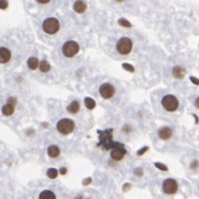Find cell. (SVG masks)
Returning a JSON list of instances; mask_svg holds the SVG:
<instances>
[{"instance_id": "24", "label": "cell", "mask_w": 199, "mask_h": 199, "mask_svg": "<svg viewBox=\"0 0 199 199\" xmlns=\"http://www.w3.org/2000/svg\"><path fill=\"white\" fill-rule=\"evenodd\" d=\"M147 150H148V147H145V148H142V149L139 150V151L137 152V155H138V156H141L142 154H145V152H146Z\"/></svg>"}, {"instance_id": "17", "label": "cell", "mask_w": 199, "mask_h": 199, "mask_svg": "<svg viewBox=\"0 0 199 199\" xmlns=\"http://www.w3.org/2000/svg\"><path fill=\"white\" fill-rule=\"evenodd\" d=\"M15 111V108H14V106L10 105V103H7L2 107V114L5 116H10V115L14 114Z\"/></svg>"}, {"instance_id": "6", "label": "cell", "mask_w": 199, "mask_h": 199, "mask_svg": "<svg viewBox=\"0 0 199 199\" xmlns=\"http://www.w3.org/2000/svg\"><path fill=\"white\" fill-rule=\"evenodd\" d=\"M99 94L103 99H110V98L115 95L114 86H112L111 84H108V82L103 84L99 88Z\"/></svg>"}, {"instance_id": "8", "label": "cell", "mask_w": 199, "mask_h": 199, "mask_svg": "<svg viewBox=\"0 0 199 199\" xmlns=\"http://www.w3.org/2000/svg\"><path fill=\"white\" fill-rule=\"evenodd\" d=\"M125 155H126V149L123 148V147H117V148H114L111 150V155L110 156H111V159L119 161L125 157Z\"/></svg>"}, {"instance_id": "15", "label": "cell", "mask_w": 199, "mask_h": 199, "mask_svg": "<svg viewBox=\"0 0 199 199\" xmlns=\"http://www.w3.org/2000/svg\"><path fill=\"white\" fill-rule=\"evenodd\" d=\"M39 199H56V195L51 190H44L39 195Z\"/></svg>"}, {"instance_id": "7", "label": "cell", "mask_w": 199, "mask_h": 199, "mask_svg": "<svg viewBox=\"0 0 199 199\" xmlns=\"http://www.w3.org/2000/svg\"><path fill=\"white\" fill-rule=\"evenodd\" d=\"M178 189V185L174 179H166L162 182V190L167 195H174Z\"/></svg>"}, {"instance_id": "26", "label": "cell", "mask_w": 199, "mask_h": 199, "mask_svg": "<svg viewBox=\"0 0 199 199\" xmlns=\"http://www.w3.org/2000/svg\"><path fill=\"white\" fill-rule=\"evenodd\" d=\"M190 80L193 82V84H196V85H199V79H197V78H193V77H190Z\"/></svg>"}, {"instance_id": "25", "label": "cell", "mask_w": 199, "mask_h": 199, "mask_svg": "<svg viewBox=\"0 0 199 199\" xmlns=\"http://www.w3.org/2000/svg\"><path fill=\"white\" fill-rule=\"evenodd\" d=\"M135 175H137V176H142V169H139V168L135 169Z\"/></svg>"}, {"instance_id": "4", "label": "cell", "mask_w": 199, "mask_h": 199, "mask_svg": "<svg viewBox=\"0 0 199 199\" xmlns=\"http://www.w3.org/2000/svg\"><path fill=\"white\" fill-rule=\"evenodd\" d=\"M117 51L120 55H128L132 49V41L128 37H123L118 40L117 45H116Z\"/></svg>"}, {"instance_id": "19", "label": "cell", "mask_w": 199, "mask_h": 199, "mask_svg": "<svg viewBox=\"0 0 199 199\" xmlns=\"http://www.w3.org/2000/svg\"><path fill=\"white\" fill-rule=\"evenodd\" d=\"M85 105L88 109H94L95 107H96V101H95L92 98H89V97H88V98L85 99Z\"/></svg>"}, {"instance_id": "29", "label": "cell", "mask_w": 199, "mask_h": 199, "mask_svg": "<svg viewBox=\"0 0 199 199\" xmlns=\"http://www.w3.org/2000/svg\"><path fill=\"white\" fill-rule=\"evenodd\" d=\"M39 3H48L50 1V0H37Z\"/></svg>"}, {"instance_id": "1", "label": "cell", "mask_w": 199, "mask_h": 199, "mask_svg": "<svg viewBox=\"0 0 199 199\" xmlns=\"http://www.w3.org/2000/svg\"><path fill=\"white\" fill-rule=\"evenodd\" d=\"M75 129V123L69 118H64L60 119L57 123V130L62 135H69Z\"/></svg>"}, {"instance_id": "23", "label": "cell", "mask_w": 199, "mask_h": 199, "mask_svg": "<svg viewBox=\"0 0 199 199\" xmlns=\"http://www.w3.org/2000/svg\"><path fill=\"white\" fill-rule=\"evenodd\" d=\"M16 103H17V100H16L15 98H12V97H9V98H8V103H10V105L15 106Z\"/></svg>"}, {"instance_id": "34", "label": "cell", "mask_w": 199, "mask_h": 199, "mask_svg": "<svg viewBox=\"0 0 199 199\" xmlns=\"http://www.w3.org/2000/svg\"><path fill=\"white\" fill-rule=\"evenodd\" d=\"M75 199H82V198H81V197H80V196H78V197H76V198H75Z\"/></svg>"}, {"instance_id": "18", "label": "cell", "mask_w": 199, "mask_h": 199, "mask_svg": "<svg viewBox=\"0 0 199 199\" xmlns=\"http://www.w3.org/2000/svg\"><path fill=\"white\" fill-rule=\"evenodd\" d=\"M39 68H40L41 72H48V71L50 70V64L48 61H46V60H42V61L40 62V64H39Z\"/></svg>"}, {"instance_id": "11", "label": "cell", "mask_w": 199, "mask_h": 199, "mask_svg": "<svg viewBox=\"0 0 199 199\" xmlns=\"http://www.w3.org/2000/svg\"><path fill=\"white\" fill-rule=\"evenodd\" d=\"M87 9V5H86L84 1L81 0H78L76 2L73 3V10L78 14H82V12H85V10Z\"/></svg>"}, {"instance_id": "13", "label": "cell", "mask_w": 199, "mask_h": 199, "mask_svg": "<svg viewBox=\"0 0 199 199\" xmlns=\"http://www.w3.org/2000/svg\"><path fill=\"white\" fill-rule=\"evenodd\" d=\"M79 109H80V105L77 100L72 101V103L67 107V110L69 112H71V114H76V112H78L79 111Z\"/></svg>"}, {"instance_id": "28", "label": "cell", "mask_w": 199, "mask_h": 199, "mask_svg": "<svg viewBox=\"0 0 199 199\" xmlns=\"http://www.w3.org/2000/svg\"><path fill=\"white\" fill-rule=\"evenodd\" d=\"M120 25H123V26H126V27L130 26V24H128L126 20H120Z\"/></svg>"}, {"instance_id": "35", "label": "cell", "mask_w": 199, "mask_h": 199, "mask_svg": "<svg viewBox=\"0 0 199 199\" xmlns=\"http://www.w3.org/2000/svg\"><path fill=\"white\" fill-rule=\"evenodd\" d=\"M117 1H119V2H121V1H123V0H117Z\"/></svg>"}, {"instance_id": "21", "label": "cell", "mask_w": 199, "mask_h": 199, "mask_svg": "<svg viewBox=\"0 0 199 199\" xmlns=\"http://www.w3.org/2000/svg\"><path fill=\"white\" fill-rule=\"evenodd\" d=\"M155 166L158 169H160V170H164V171H167L168 170V168H167V166H165V165H162L161 162H156L155 164Z\"/></svg>"}, {"instance_id": "32", "label": "cell", "mask_w": 199, "mask_h": 199, "mask_svg": "<svg viewBox=\"0 0 199 199\" xmlns=\"http://www.w3.org/2000/svg\"><path fill=\"white\" fill-rule=\"evenodd\" d=\"M91 181V178H88V179H86L85 181H84V185H87V184H89V182Z\"/></svg>"}, {"instance_id": "2", "label": "cell", "mask_w": 199, "mask_h": 199, "mask_svg": "<svg viewBox=\"0 0 199 199\" xmlns=\"http://www.w3.org/2000/svg\"><path fill=\"white\" fill-rule=\"evenodd\" d=\"M59 28H60V22L56 18H48L42 22V30L49 35L56 33Z\"/></svg>"}, {"instance_id": "27", "label": "cell", "mask_w": 199, "mask_h": 199, "mask_svg": "<svg viewBox=\"0 0 199 199\" xmlns=\"http://www.w3.org/2000/svg\"><path fill=\"white\" fill-rule=\"evenodd\" d=\"M59 171H60V174H61V175H64V174L67 173V168L62 167V168H60V170H59Z\"/></svg>"}, {"instance_id": "3", "label": "cell", "mask_w": 199, "mask_h": 199, "mask_svg": "<svg viewBox=\"0 0 199 199\" xmlns=\"http://www.w3.org/2000/svg\"><path fill=\"white\" fill-rule=\"evenodd\" d=\"M161 105L167 111H176L179 106V101L173 95H166L161 99Z\"/></svg>"}, {"instance_id": "9", "label": "cell", "mask_w": 199, "mask_h": 199, "mask_svg": "<svg viewBox=\"0 0 199 199\" xmlns=\"http://www.w3.org/2000/svg\"><path fill=\"white\" fill-rule=\"evenodd\" d=\"M11 58V53L7 48L1 47L0 48V62L1 64H7Z\"/></svg>"}, {"instance_id": "31", "label": "cell", "mask_w": 199, "mask_h": 199, "mask_svg": "<svg viewBox=\"0 0 199 199\" xmlns=\"http://www.w3.org/2000/svg\"><path fill=\"white\" fill-rule=\"evenodd\" d=\"M195 106H196L197 108H199V97L196 99V101H195Z\"/></svg>"}, {"instance_id": "30", "label": "cell", "mask_w": 199, "mask_h": 199, "mask_svg": "<svg viewBox=\"0 0 199 199\" xmlns=\"http://www.w3.org/2000/svg\"><path fill=\"white\" fill-rule=\"evenodd\" d=\"M197 166H198V162H197V161H195V162H193V164H191L190 167H191V168H196Z\"/></svg>"}, {"instance_id": "10", "label": "cell", "mask_w": 199, "mask_h": 199, "mask_svg": "<svg viewBox=\"0 0 199 199\" xmlns=\"http://www.w3.org/2000/svg\"><path fill=\"white\" fill-rule=\"evenodd\" d=\"M171 135H173V130H171L169 127H164V128H161L160 130H159V137H160L161 139H164V140L169 139V138L171 137Z\"/></svg>"}, {"instance_id": "16", "label": "cell", "mask_w": 199, "mask_h": 199, "mask_svg": "<svg viewBox=\"0 0 199 199\" xmlns=\"http://www.w3.org/2000/svg\"><path fill=\"white\" fill-rule=\"evenodd\" d=\"M185 72L186 71L182 69L181 67H175L173 69V75H174V77H176V78H179V79H181L182 77L185 76Z\"/></svg>"}, {"instance_id": "22", "label": "cell", "mask_w": 199, "mask_h": 199, "mask_svg": "<svg viewBox=\"0 0 199 199\" xmlns=\"http://www.w3.org/2000/svg\"><path fill=\"white\" fill-rule=\"evenodd\" d=\"M123 67L128 71H134V67H131V66H130V64H123Z\"/></svg>"}, {"instance_id": "20", "label": "cell", "mask_w": 199, "mask_h": 199, "mask_svg": "<svg viewBox=\"0 0 199 199\" xmlns=\"http://www.w3.org/2000/svg\"><path fill=\"white\" fill-rule=\"evenodd\" d=\"M47 176L51 179L57 178V176H58V170L55 169V168H50V169H48V171H47Z\"/></svg>"}, {"instance_id": "5", "label": "cell", "mask_w": 199, "mask_h": 199, "mask_svg": "<svg viewBox=\"0 0 199 199\" xmlns=\"http://www.w3.org/2000/svg\"><path fill=\"white\" fill-rule=\"evenodd\" d=\"M79 51V46L77 44L76 41H67L66 44L62 46V53H64L66 57H73L76 56L77 53Z\"/></svg>"}, {"instance_id": "12", "label": "cell", "mask_w": 199, "mask_h": 199, "mask_svg": "<svg viewBox=\"0 0 199 199\" xmlns=\"http://www.w3.org/2000/svg\"><path fill=\"white\" fill-rule=\"evenodd\" d=\"M48 155H49L51 158H57V157L60 155V150H59L58 146H55V145L49 146V148H48Z\"/></svg>"}, {"instance_id": "14", "label": "cell", "mask_w": 199, "mask_h": 199, "mask_svg": "<svg viewBox=\"0 0 199 199\" xmlns=\"http://www.w3.org/2000/svg\"><path fill=\"white\" fill-rule=\"evenodd\" d=\"M27 64H28V67L31 69V70H35V69H37V68L39 67V61L38 59L36 58V57H31V58L28 59V61H27Z\"/></svg>"}, {"instance_id": "33", "label": "cell", "mask_w": 199, "mask_h": 199, "mask_svg": "<svg viewBox=\"0 0 199 199\" xmlns=\"http://www.w3.org/2000/svg\"><path fill=\"white\" fill-rule=\"evenodd\" d=\"M2 9H5V3H6V0H2Z\"/></svg>"}]
</instances>
